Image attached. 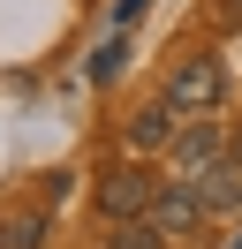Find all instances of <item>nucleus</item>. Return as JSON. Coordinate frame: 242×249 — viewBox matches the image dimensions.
<instances>
[{"label":"nucleus","mask_w":242,"mask_h":249,"mask_svg":"<svg viewBox=\"0 0 242 249\" xmlns=\"http://www.w3.org/2000/svg\"><path fill=\"white\" fill-rule=\"evenodd\" d=\"M227 249H242V234H235V242H227Z\"/></svg>","instance_id":"f8f14e48"},{"label":"nucleus","mask_w":242,"mask_h":249,"mask_svg":"<svg viewBox=\"0 0 242 249\" xmlns=\"http://www.w3.org/2000/svg\"><path fill=\"white\" fill-rule=\"evenodd\" d=\"M197 196H204V212H242V143H227L220 151V166L212 174H197Z\"/></svg>","instance_id":"39448f33"},{"label":"nucleus","mask_w":242,"mask_h":249,"mask_svg":"<svg viewBox=\"0 0 242 249\" xmlns=\"http://www.w3.org/2000/svg\"><path fill=\"white\" fill-rule=\"evenodd\" d=\"M151 196H159V181H151L144 166H106L99 174V219L114 227V219H144Z\"/></svg>","instance_id":"7ed1b4c3"},{"label":"nucleus","mask_w":242,"mask_h":249,"mask_svg":"<svg viewBox=\"0 0 242 249\" xmlns=\"http://www.w3.org/2000/svg\"><path fill=\"white\" fill-rule=\"evenodd\" d=\"M151 227H159V242H182V234H197V219H204V196H197L189 181H166L159 196H151Z\"/></svg>","instance_id":"20e7f679"},{"label":"nucleus","mask_w":242,"mask_h":249,"mask_svg":"<svg viewBox=\"0 0 242 249\" xmlns=\"http://www.w3.org/2000/svg\"><path fill=\"white\" fill-rule=\"evenodd\" d=\"M106 249H166V242H159V227H151V219H114Z\"/></svg>","instance_id":"6e6552de"},{"label":"nucleus","mask_w":242,"mask_h":249,"mask_svg":"<svg viewBox=\"0 0 242 249\" xmlns=\"http://www.w3.org/2000/svg\"><path fill=\"white\" fill-rule=\"evenodd\" d=\"M220 8H227V23H242V0H220Z\"/></svg>","instance_id":"9b49d317"},{"label":"nucleus","mask_w":242,"mask_h":249,"mask_svg":"<svg viewBox=\"0 0 242 249\" xmlns=\"http://www.w3.org/2000/svg\"><path fill=\"white\" fill-rule=\"evenodd\" d=\"M136 16H144V0H114V8H106V23H114V31H129Z\"/></svg>","instance_id":"9d476101"},{"label":"nucleus","mask_w":242,"mask_h":249,"mask_svg":"<svg viewBox=\"0 0 242 249\" xmlns=\"http://www.w3.org/2000/svg\"><path fill=\"white\" fill-rule=\"evenodd\" d=\"M174 128H182V113L166 106V98H151V106L129 113V151H166V143H174Z\"/></svg>","instance_id":"423d86ee"},{"label":"nucleus","mask_w":242,"mask_h":249,"mask_svg":"<svg viewBox=\"0 0 242 249\" xmlns=\"http://www.w3.org/2000/svg\"><path fill=\"white\" fill-rule=\"evenodd\" d=\"M121 61H129V31H114L99 53H91V83H114V76H121Z\"/></svg>","instance_id":"1a4fd4ad"},{"label":"nucleus","mask_w":242,"mask_h":249,"mask_svg":"<svg viewBox=\"0 0 242 249\" xmlns=\"http://www.w3.org/2000/svg\"><path fill=\"white\" fill-rule=\"evenodd\" d=\"M220 98H227V76H220V61H212V53H182V61L166 68V106H174L182 121L220 113Z\"/></svg>","instance_id":"f257e3e1"},{"label":"nucleus","mask_w":242,"mask_h":249,"mask_svg":"<svg viewBox=\"0 0 242 249\" xmlns=\"http://www.w3.org/2000/svg\"><path fill=\"white\" fill-rule=\"evenodd\" d=\"M220 151H227V128L212 121H182L174 128V143H166V159H174V181H197V174H212L220 166Z\"/></svg>","instance_id":"f03ea898"},{"label":"nucleus","mask_w":242,"mask_h":249,"mask_svg":"<svg viewBox=\"0 0 242 249\" xmlns=\"http://www.w3.org/2000/svg\"><path fill=\"white\" fill-rule=\"evenodd\" d=\"M0 249H45V212H38V204L0 219Z\"/></svg>","instance_id":"0eeeda50"}]
</instances>
